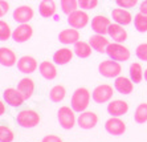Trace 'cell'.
<instances>
[{"instance_id": "6da1fadb", "label": "cell", "mask_w": 147, "mask_h": 142, "mask_svg": "<svg viewBox=\"0 0 147 142\" xmlns=\"http://www.w3.org/2000/svg\"><path fill=\"white\" fill-rule=\"evenodd\" d=\"M90 102V93L86 88H78L76 89V92L73 93L72 100H70V106L74 112L77 113H81V112H85L89 106Z\"/></svg>"}, {"instance_id": "7a4b0ae2", "label": "cell", "mask_w": 147, "mask_h": 142, "mask_svg": "<svg viewBox=\"0 0 147 142\" xmlns=\"http://www.w3.org/2000/svg\"><path fill=\"white\" fill-rule=\"evenodd\" d=\"M106 55L109 56L111 60H115L118 62H125L130 59V51L127 47L122 44V43H110L106 48Z\"/></svg>"}, {"instance_id": "3957f363", "label": "cell", "mask_w": 147, "mask_h": 142, "mask_svg": "<svg viewBox=\"0 0 147 142\" xmlns=\"http://www.w3.org/2000/svg\"><path fill=\"white\" fill-rule=\"evenodd\" d=\"M98 70L106 78H117L122 73V66L115 60H105L98 65Z\"/></svg>"}, {"instance_id": "277c9868", "label": "cell", "mask_w": 147, "mask_h": 142, "mask_svg": "<svg viewBox=\"0 0 147 142\" xmlns=\"http://www.w3.org/2000/svg\"><path fill=\"white\" fill-rule=\"evenodd\" d=\"M38 122H40V116H38L37 112L31 110V109H25V110H21L19 114H17V124L23 126V128L31 129L37 126Z\"/></svg>"}, {"instance_id": "5b68a950", "label": "cell", "mask_w": 147, "mask_h": 142, "mask_svg": "<svg viewBox=\"0 0 147 142\" xmlns=\"http://www.w3.org/2000/svg\"><path fill=\"white\" fill-rule=\"evenodd\" d=\"M113 94H114L113 87H110L107 84H101L93 90L92 98L97 104H105V102H109L113 98Z\"/></svg>"}, {"instance_id": "8992f818", "label": "cell", "mask_w": 147, "mask_h": 142, "mask_svg": "<svg viewBox=\"0 0 147 142\" xmlns=\"http://www.w3.org/2000/svg\"><path fill=\"white\" fill-rule=\"evenodd\" d=\"M58 122L65 130H70L76 124V116H74V110L72 108L68 106H62L58 109Z\"/></svg>"}, {"instance_id": "52a82bcc", "label": "cell", "mask_w": 147, "mask_h": 142, "mask_svg": "<svg viewBox=\"0 0 147 142\" xmlns=\"http://www.w3.org/2000/svg\"><path fill=\"white\" fill-rule=\"evenodd\" d=\"M89 23V15L85 12V9H76L70 15H68V24L76 29L85 28Z\"/></svg>"}, {"instance_id": "ba28073f", "label": "cell", "mask_w": 147, "mask_h": 142, "mask_svg": "<svg viewBox=\"0 0 147 142\" xmlns=\"http://www.w3.org/2000/svg\"><path fill=\"white\" fill-rule=\"evenodd\" d=\"M32 35H33V29H32V27L28 24V23L17 25L13 31H12V39H13V41H16V43L28 41V40L32 37Z\"/></svg>"}, {"instance_id": "9c48e42d", "label": "cell", "mask_w": 147, "mask_h": 142, "mask_svg": "<svg viewBox=\"0 0 147 142\" xmlns=\"http://www.w3.org/2000/svg\"><path fill=\"white\" fill-rule=\"evenodd\" d=\"M105 129L111 135H122L123 133L126 132V124L119 117H111L106 121Z\"/></svg>"}, {"instance_id": "30bf717a", "label": "cell", "mask_w": 147, "mask_h": 142, "mask_svg": "<svg viewBox=\"0 0 147 142\" xmlns=\"http://www.w3.org/2000/svg\"><path fill=\"white\" fill-rule=\"evenodd\" d=\"M33 9H32L29 5H20L13 11V20L19 24H25V23H29V21L33 19Z\"/></svg>"}, {"instance_id": "8fae6325", "label": "cell", "mask_w": 147, "mask_h": 142, "mask_svg": "<svg viewBox=\"0 0 147 142\" xmlns=\"http://www.w3.org/2000/svg\"><path fill=\"white\" fill-rule=\"evenodd\" d=\"M111 19H113L114 23L117 24H121V25H129L131 24V21H133V15L130 14V11L126 9V8H114L111 11Z\"/></svg>"}, {"instance_id": "7c38bea8", "label": "cell", "mask_w": 147, "mask_h": 142, "mask_svg": "<svg viewBox=\"0 0 147 142\" xmlns=\"http://www.w3.org/2000/svg\"><path fill=\"white\" fill-rule=\"evenodd\" d=\"M110 24H111L110 19L103 15H97L92 19V29L94 31V33H98V35H106Z\"/></svg>"}, {"instance_id": "4fadbf2b", "label": "cell", "mask_w": 147, "mask_h": 142, "mask_svg": "<svg viewBox=\"0 0 147 142\" xmlns=\"http://www.w3.org/2000/svg\"><path fill=\"white\" fill-rule=\"evenodd\" d=\"M77 122H78V126L81 129H85V130H89L93 129L98 122V117H97L96 113L93 112H81L77 118Z\"/></svg>"}, {"instance_id": "5bb4252c", "label": "cell", "mask_w": 147, "mask_h": 142, "mask_svg": "<svg viewBox=\"0 0 147 142\" xmlns=\"http://www.w3.org/2000/svg\"><path fill=\"white\" fill-rule=\"evenodd\" d=\"M129 112V104L123 100H113L107 105V113L113 117H121Z\"/></svg>"}, {"instance_id": "9a60e30c", "label": "cell", "mask_w": 147, "mask_h": 142, "mask_svg": "<svg viewBox=\"0 0 147 142\" xmlns=\"http://www.w3.org/2000/svg\"><path fill=\"white\" fill-rule=\"evenodd\" d=\"M114 89L121 94H131L134 90V82L129 77L118 76L114 81Z\"/></svg>"}, {"instance_id": "2e32d148", "label": "cell", "mask_w": 147, "mask_h": 142, "mask_svg": "<svg viewBox=\"0 0 147 142\" xmlns=\"http://www.w3.org/2000/svg\"><path fill=\"white\" fill-rule=\"evenodd\" d=\"M3 97H4V101H5L8 105H11V106H13V108L21 106L23 102L25 101L24 98H23V96L20 94V92L17 89H13V88H8V89L4 90Z\"/></svg>"}, {"instance_id": "e0dca14e", "label": "cell", "mask_w": 147, "mask_h": 142, "mask_svg": "<svg viewBox=\"0 0 147 142\" xmlns=\"http://www.w3.org/2000/svg\"><path fill=\"white\" fill-rule=\"evenodd\" d=\"M58 40L60 43L64 45H70V44H76L80 40V32L78 29L70 27L66 29H62L58 35Z\"/></svg>"}, {"instance_id": "ac0fdd59", "label": "cell", "mask_w": 147, "mask_h": 142, "mask_svg": "<svg viewBox=\"0 0 147 142\" xmlns=\"http://www.w3.org/2000/svg\"><path fill=\"white\" fill-rule=\"evenodd\" d=\"M17 69L20 70L21 73H25V74L33 73L34 70L37 69V61L32 56H23L17 61Z\"/></svg>"}, {"instance_id": "d6986e66", "label": "cell", "mask_w": 147, "mask_h": 142, "mask_svg": "<svg viewBox=\"0 0 147 142\" xmlns=\"http://www.w3.org/2000/svg\"><path fill=\"white\" fill-rule=\"evenodd\" d=\"M107 35L113 39V41L115 43H123L127 40V31L123 28V25L117 24V23H111L110 24Z\"/></svg>"}, {"instance_id": "ffe728a7", "label": "cell", "mask_w": 147, "mask_h": 142, "mask_svg": "<svg viewBox=\"0 0 147 142\" xmlns=\"http://www.w3.org/2000/svg\"><path fill=\"white\" fill-rule=\"evenodd\" d=\"M89 44L92 45V48L98 53H106V48L107 45L110 44L109 40L105 37V35H93L92 37L89 39Z\"/></svg>"}, {"instance_id": "44dd1931", "label": "cell", "mask_w": 147, "mask_h": 142, "mask_svg": "<svg viewBox=\"0 0 147 142\" xmlns=\"http://www.w3.org/2000/svg\"><path fill=\"white\" fill-rule=\"evenodd\" d=\"M17 90L20 92V94L23 96L24 100H29V98L32 97L33 92H34L33 80H31L29 77H25V78L20 80V82L17 84Z\"/></svg>"}, {"instance_id": "7402d4cb", "label": "cell", "mask_w": 147, "mask_h": 142, "mask_svg": "<svg viewBox=\"0 0 147 142\" xmlns=\"http://www.w3.org/2000/svg\"><path fill=\"white\" fill-rule=\"evenodd\" d=\"M17 62L16 53L12 49L7 48V47H1L0 48V64L3 66H13Z\"/></svg>"}, {"instance_id": "603a6c76", "label": "cell", "mask_w": 147, "mask_h": 142, "mask_svg": "<svg viewBox=\"0 0 147 142\" xmlns=\"http://www.w3.org/2000/svg\"><path fill=\"white\" fill-rule=\"evenodd\" d=\"M38 69H40L41 76L47 78V80H53L57 76V68L51 61H42L40 64V66H38Z\"/></svg>"}, {"instance_id": "cb8c5ba5", "label": "cell", "mask_w": 147, "mask_h": 142, "mask_svg": "<svg viewBox=\"0 0 147 142\" xmlns=\"http://www.w3.org/2000/svg\"><path fill=\"white\" fill-rule=\"evenodd\" d=\"M73 53L74 52L70 51L69 48L58 49L57 52H55V55H53V62H56L57 65H65L72 60Z\"/></svg>"}, {"instance_id": "d4e9b609", "label": "cell", "mask_w": 147, "mask_h": 142, "mask_svg": "<svg viewBox=\"0 0 147 142\" xmlns=\"http://www.w3.org/2000/svg\"><path fill=\"white\" fill-rule=\"evenodd\" d=\"M56 9H57V7H56V3L53 0H42L38 5V12L45 19L52 18L56 14Z\"/></svg>"}, {"instance_id": "484cf974", "label": "cell", "mask_w": 147, "mask_h": 142, "mask_svg": "<svg viewBox=\"0 0 147 142\" xmlns=\"http://www.w3.org/2000/svg\"><path fill=\"white\" fill-rule=\"evenodd\" d=\"M92 45L89 43L85 41H77L74 44V48H73V52H74L76 56H78L80 59H86L92 55Z\"/></svg>"}, {"instance_id": "4316f807", "label": "cell", "mask_w": 147, "mask_h": 142, "mask_svg": "<svg viewBox=\"0 0 147 142\" xmlns=\"http://www.w3.org/2000/svg\"><path fill=\"white\" fill-rule=\"evenodd\" d=\"M129 73H130V78L134 84H139L144 77V72H143V69H142V65H140L139 62H133L130 65Z\"/></svg>"}, {"instance_id": "83f0119b", "label": "cell", "mask_w": 147, "mask_h": 142, "mask_svg": "<svg viewBox=\"0 0 147 142\" xmlns=\"http://www.w3.org/2000/svg\"><path fill=\"white\" fill-rule=\"evenodd\" d=\"M65 94H66V90L62 85H56V87H53L49 90V98L53 102H61L65 98Z\"/></svg>"}, {"instance_id": "f1b7e54d", "label": "cell", "mask_w": 147, "mask_h": 142, "mask_svg": "<svg viewBox=\"0 0 147 142\" xmlns=\"http://www.w3.org/2000/svg\"><path fill=\"white\" fill-rule=\"evenodd\" d=\"M134 27L140 33H146L147 32V15L142 14V12L135 15L134 16Z\"/></svg>"}, {"instance_id": "f546056e", "label": "cell", "mask_w": 147, "mask_h": 142, "mask_svg": "<svg viewBox=\"0 0 147 142\" xmlns=\"http://www.w3.org/2000/svg\"><path fill=\"white\" fill-rule=\"evenodd\" d=\"M134 120L137 124H146L147 122V104L142 102L137 106L134 113Z\"/></svg>"}, {"instance_id": "4dcf8cb0", "label": "cell", "mask_w": 147, "mask_h": 142, "mask_svg": "<svg viewBox=\"0 0 147 142\" xmlns=\"http://www.w3.org/2000/svg\"><path fill=\"white\" fill-rule=\"evenodd\" d=\"M78 8V0H61V9L65 15H70Z\"/></svg>"}, {"instance_id": "1f68e13d", "label": "cell", "mask_w": 147, "mask_h": 142, "mask_svg": "<svg viewBox=\"0 0 147 142\" xmlns=\"http://www.w3.org/2000/svg\"><path fill=\"white\" fill-rule=\"evenodd\" d=\"M13 138V132L5 125H0V142H12Z\"/></svg>"}, {"instance_id": "d6a6232c", "label": "cell", "mask_w": 147, "mask_h": 142, "mask_svg": "<svg viewBox=\"0 0 147 142\" xmlns=\"http://www.w3.org/2000/svg\"><path fill=\"white\" fill-rule=\"evenodd\" d=\"M9 37H12V31L7 21L0 20V41H7Z\"/></svg>"}, {"instance_id": "836d02e7", "label": "cell", "mask_w": 147, "mask_h": 142, "mask_svg": "<svg viewBox=\"0 0 147 142\" xmlns=\"http://www.w3.org/2000/svg\"><path fill=\"white\" fill-rule=\"evenodd\" d=\"M135 55L140 61H146L147 62V43H142L137 47L135 49Z\"/></svg>"}, {"instance_id": "e575fe53", "label": "cell", "mask_w": 147, "mask_h": 142, "mask_svg": "<svg viewBox=\"0 0 147 142\" xmlns=\"http://www.w3.org/2000/svg\"><path fill=\"white\" fill-rule=\"evenodd\" d=\"M98 5V0H78V7L81 9L90 11Z\"/></svg>"}, {"instance_id": "d590c367", "label": "cell", "mask_w": 147, "mask_h": 142, "mask_svg": "<svg viewBox=\"0 0 147 142\" xmlns=\"http://www.w3.org/2000/svg\"><path fill=\"white\" fill-rule=\"evenodd\" d=\"M115 3L118 7L121 8H126V9H130L134 8L138 4V0H115Z\"/></svg>"}, {"instance_id": "8d00e7d4", "label": "cell", "mask_w": 147, "mask_h": 142, "mask_svg": "<svg viewBox=\"0 0 147 142\" xmlns=\"http://www.w3.org/2000/svg\"><path fill=\"white\" fill-rule=\"evenodd\" d=\"M9 11V3L7 0H0V18H3Z\"/></svg>"}, {"instance_id": "74e56055", "label": "cell", "mask_w": 147, "mask_h": 142, "mask_svg": "<svg viewBox=\"0 0 147 142\" xmlns=\"http://www.w3.org/2000/svg\"><path fill=\"white\" fill-rule=\"evenodd\" d=\"M42 142H62V139L60 138V137H57V135H47V137H44L42 138Z\"/></svg>"}, {"instance_id": "f35d334b", "label": "cell", "mask_w": 147, "mask_h": 142, "mask_svg": "<svg viewBox=\"0 0 147 142\" xmlns=\"http://www.w3.org/2000/svg\"><path fill=\"white\" fill-rule=\"evenodd\" d=\"M139 12H142V14L147 15V0H143V1L140 3V5H139Z\"/></svg>"}, {"instance_id": "ab89813d", "label": "cell", "mask_w": 147, "mask_h": 142, "mask_svg": "<svg viewBox=\"0 0 147 142\" xmlns=\"http://www.w3.org/2000/svg\"><path fill=\"white\" fill-rule=\"evenodd\" d=\"M4 113H5V105H4L3 101L0 100V116H3Z\"/></svg>"}, {"instance_id": "60d3db41", "label": "cell", "mask_w": 147, "mask_h": 142, "mask_svg": "<svg viewBox=\"0 0 147 142\" xmlns=\"http://www.w3.org/2000/svg\"><path fill=\"white\" fill-rule=\"evenodd\" d=\"M144 80H146V81H147V69H146V70H144Z\"/></svg>"}]
</instances>
